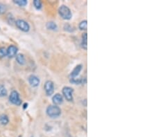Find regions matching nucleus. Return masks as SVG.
<instances>
[{
	"label": "nucleus",
	"mask_w": 156,
	"mask_h": 137,
	"mask_svg": "<svg viewBox=\"0 0 156 137\" xmlns=\"http://www.w3.org/2000/svg\"><path fill=\"white\" fill-rule=\"evenodd\" d=\"M44 89L45 91V93L48 96H51L54 92V83L51 81H47L45 82Z\"/></svg>",
	"instance_id": "6"
},
{
	"label": "nucleus",
	"mask_w": 156,
	"mask_h": 137,
	"mask_svg": "<svg viewBox=\"0 0 156 137\" xmlns=\"http://www.w3.org/2000/svg\"><path fill=\"white\" fill-rule=\"evenodd\" d=\"M6 11H7V7H6L5 4L0 3V15L4 14L6 12Z\"/></svg>",
	"instance_id": "21"
},
{
	"label": "nucleus",
	"mask_w": 156,
	"mask_h": 137,
	"mask_svg": "<svg viewBox=\"0 0 156 137\" xmlns=\"http://www.w3.org/2000/svg\"><path fill=\"white\" fill-rule=\"evenodd\" d=\"M46 27H47V29L51 31H57L58 30V26L54 22H48L47 24H46Z\"/></svg>",
	"instance_id": "14"
},
{
	"label": "nucleus",
	"mask_w": 156,
	"mask_h": 137,
	"mask_svg": "<svg viewBox=\"0 0 156 137\" xmlns=\"http://www.w3.org/2000/svg\"><path fill=\"white\" fill-rule=\"evenodd\" d=\"M15 24L17 29H19L20 31H22L23 32H25V33H27V32H29L30 30L29 24L24 20H17L15 22Z\"/></svg>",
	"instance_id": "4"
},
{
	"label": "nucleus",
	"mask_w": 156,
	"mask_h": 137,
	"mask_svg": "<svg viewBox=\"0 0 156 137\" xmlns=\"http://www.w3.org/2000/svg\"><path fill=\"white\" fill-rule=\"evenodd\" d=\"M64 29L68 32H73L74 31V27H73L72 26H71L70 24H65V26H64Z\"/></svg>",
	"instance_id": "22"
},
{
	"label": "nucleus",
	"mask_w": 156,
	"mask_h": 137,
	"mask_svg": "<svg viewBox=\"0 0 156 137\" xmlns=\"http://www.w3.org/2000/svg\"><path fill=\"white\" fill-rule=\"evenodd\" d=\"M46 112H47V116H49L50 118H58L61 116V109L58 106L53 105H49L47 107Z\"/></svg>",
	"instance_id": "1"
},
{
	"label": "nucleus",
	"mask_w": 156,
	"mask_h": 137,
	"mask_svg": "<svg viewBox=\"0 0 156 137\" xmlns=\"http://www.w3.org/2000/svg\"><path fill=\"white\" fill-rule=\"evenodd\" d=\"M9 123L8 116L6 114H0V124L2 125H6Z\"/></svg>",
	"instance_id": "13"
},
{
	"label": "nucleus",
	"mask_w": 156,
	"mask_h": 137,
	"mask_svg": "<svg viewBox=\"0 0 156 137\" xmlns=\"http://www.w3.org/2000/svg\"><path fill=\"white\" fill-rule=\"evenodd\" d=\"M8 94V91L6 88L3 84H0V97H5Z\"/></svg>",
	"instance_id": "16"
},
{
	"label": "nucleus",
	"mask_w": 156,
	"mask_h": 137,
	"mask_svg": "<svg viewBox=\"0 0 156 137\" xmlns=\"http://www.w3.org/2000/svg\"><path fill=\"white\" fill-rule=\"evenodd\" d=\"M7 57V51L5 47H0V59Z\"/></svg>",
	"instance_id": "19"
},
{
	"label": "nucleus",
	"mask_w": 156,
	"mask_h": 137,
	"mask_svg": "<svg viewBox=\"0 0 156 137\" xmlns=\"http://www.w3.org/2000/svg\"><path fill=\"white\" fill-rule=\"evenodd\" d=\"M16 61L20 65H24L26 64V59L23 54L20 53L16 56Z\"/></svg>",
	"instance_id": "12"
},
{
	"label": "nucleus",
	"mask_w": 156,
	"mask_h": 137,
	"mask_svg": "<svg viewBox=\"0 0 156 137\" xmlns=\"http://www.w3.org/2000/svg\"><path fill=\"white\" fill-rule=\"evenodd\" d=\"M82 67H83L82 65H78L77 66H76L74 69L72 71V72H71L70 74L71 78H76L79 76L80 72H81L82 70Z\"/></svg>",
	"instance_id": "10"
},
{
	"label": "nucleus",
	"mask_w": 156,
	"mask_h": 137,
	"mask_svg": "<svg viewBox=\"0 0 156 137\" xmlns=\"http://www.w3.org/2000/svg\"><path fill=\"white\" fill-rule=\"evenodd\" d=\"M28 81L30 85H31L32 87H37L40 83L39 78L35 76V75H31V76H29V77L28 78Z\"/></svg>",
	"instance_id": "8"
},
{
	"label": "nucleus",
	"mask_w": 156,
	"mask_h": 137,
	"mask_svg": "<svg viewBox=\"0 0 156 137\" xmlns=\"http://www.w3.org/2000/svg\"><path fill=\"white\" fill-rule=\"evenodd\" d=\"M81 47L85 50H87L88 48V33H84L82 35V42H81Z\"/></svg>",
	"instance_id": "11"
},
{
	"label": "nucleus",
	"mask_w": 156,
	"mask_h": 137,
	"mask_svg": "<svg viewBox=\"0 0 156 137\" xmlns=\"http://www.w3.org/2000/svg\"><path fill=\"white\" fill-rule=\"evenodd\" d=\"M33 4L34 7L37 9V10H40V9L42 8V2L39 1V0H34Z\"/></svg>",
	"instance_id": "20"
},
{
	"label": "nucleus",
	"mask_w": 156,
	"mask_h": 137,
	"mask_svg": "<svg viewBox=\"0 0 156 137\" xmlns=\"http://www.w3.org/2000/svg\"><path fill=\"white\" fill-rule=\"evenodd\" d=\"M31 137H33V136H31Z\"/></svg>",
	"instance_id": "24"
},
{
	"label": "nucleus",
	"mask_w": 156,
	"mask_h": 137,
	"mask_svg": "<svg viewBox=\"0 0 156 137\" xmlns=\"http://www.w3.org/2000/svg\"><path fill=\"white\" fill-rule=\"evenodd\" d=\"M52 101L55 105H59L63 102V96L60 93H56L52 98Z\"/></svg>",
	"instance_id": "9"
},
{
	"label": "nucleus",
	"mask_w": 156,
	"mask_h": 137,
	"mask_svg": "<svg viewBox=\"0 0 156 137\" xmlns=\"http://www.w3.org/2000/svg\"><path fill=\"white\" fill-rule=\"evenodd\" d=\"M79 29L81 31H86L88 29V21L87 20H83L79 24Z\"/></svg>",
	"instance_id": "17"
},
{
	"label": "nucleus",
	"mask_w": 156,
	"mask_h": 137,
	"mask_svg": "<svg viewBox=\"0 0 156 137\" xmlns=\"http://www.w3.org/2000/svg\"><path fill=\"white\" fill-rule=\"evenodd\" d=\"M27 107H28V103H27V102H25L24 104H23V109H26Z\"/></svg>",
	"instance_id": "23"
},
{
	"label": "nucleus",
	"mask_w": 156,
	"mask_h": 137,
	"mask_svg": "<svg viewBox=\"0 0 156 137\" xmlns=\"http://www.w3.org/2000/svg\"><path fill=\"white\" fill-rule=\"evenodd\" d=\"M13 3L21 7H24L28 4V1L27 0H13Z\"/></svg>",
	"instance_id": "15"
},
{
	"label": "nucleus",
	"mask_w": 156,
	"mask_h": 137,
	"mask_svg": "<svg viewBox=\"0 0 156 137\" xmlns=\"http://www.w3.org/2000/svg\"><path fill=\"white\" fill-rule=\"evenodd\" d=\"M58 13L60 16H61L63 20H70L72 17V11H71L68 6L65 5H62L60 6V8L58 9Z\"/></svg>",
	"instance_id": "2"
},
{
	"label": "nucleus",
	"mask_w": 156,
	"mask_h": 137,
	"mask_svg": "<svg viewBox=\"0 0 156 137\" xmlns=\"http://www.w3.org/2000/svg\"><path fill=\"white\" fill-rule=\"evenodd\" d=\"M9 101L15 105L20 106L22 105V100L20 99V93L17 91L13 90L9 95Z\"/></svg>",
	"instance_id": "3"
},
{
	"label": "nucleus",
	"mask_w": 156,
	"mask_h": 137,
	"mask_svg": "<svg viewBox=\"0 0 156 137\" xmlns=\"http://www.w3.org/2000/svg\"><path fill=\"white\" fill-rule=\"evenodd\" d=\"M7 51V57L9 58H12L13 57L17 56L18 49L17 47H15L14 45H10L9 47L6 49Z\"/></svg>",
	"instance_id": "7"
},
{
	"label": "nucleus",
	"mask_w": 156,
	"mask_h": 137,
	"mask_svg": "<svg viewBox=\"0 0 156 137\" xmlns=\"http://www.w3.org/2000/svg\"><path fill=\"white\" fill-rule=\"evenodd\" d=\"M73 93H74V90L70 87H65L63 89V96L65 97L66 100L68 102H72L74 100L73 98Z\"/></svg>",
	"instance_id": "5"
},
{
	"label": "nucleus",
	"mask_w": 156,
	"mask_h": 137,
	"mask_svg": "<svg viewBox=\"0 0 156 137\" xmlns=\"http://www.w3.org/2000/svg\"><path fill=\"white\" fill-rule=\"evenodd\" d=\"M70 82L72 84H81L84 83L83 78H70Z\"/></svg>",
	"instance_id": "18"
}]
</instances>
